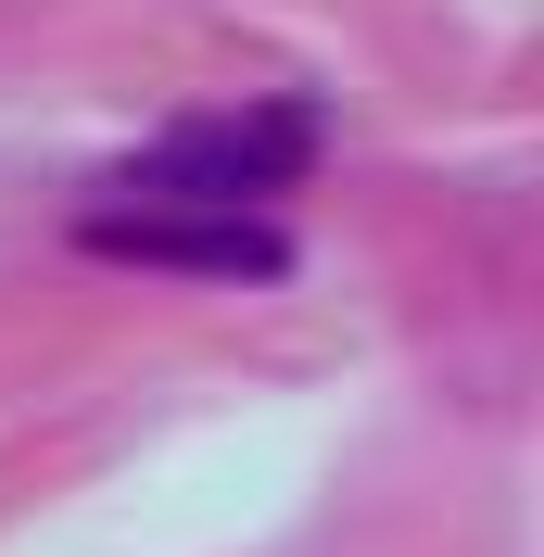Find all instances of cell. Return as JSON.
<instances>
[{"mask_svg":"<svg viewBox=\"0 0 544 557\" xmlns=\"http://www.w3.org/2000/svg\"><path fill=\"white\" fill-rule=\"evenodd\" d=\"M305 165H317V114L305 102H240V114L165 127L114 190H127V203H228V215H254L267 190H292Z\"/></svg>","mask_w":544,"mask_h":557,"instance_id":"cell-1","label":"cell"},{"mask_svg":"<svg viewBox=\"0 0 544 557\" xmlns=\"http://www.w3.org/2000/svg\"><path fill=\"white\" fill-rule=\"evenodd\" d=\"M89 253L114 267H177V278H279L292 242L267 215H228V203H102L89 215Z\"/></svg>","mask_w":544,"mask_h":557,"instance_id":"cell-2","label":"cell"}]
</instances>
